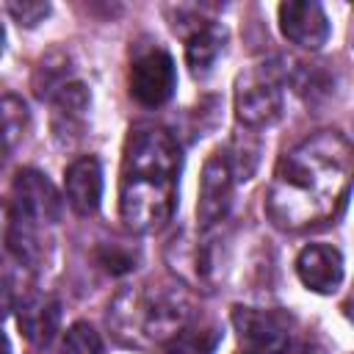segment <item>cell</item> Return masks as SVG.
Returning a JSON list of instances; mask_svg holds the SVG:
<instances>
[{
  "label": "cell",
  "instance_id": "cell-1",
  "mask_svg": "<svg viewBox=\"0 0 354 354\" xmlns=\"http://www.w3.org/2000/svg\"><path fill=\"white\" fill-rule=\"evenodd\" d=\"M351 144L337 130H321L288 149L271 177L266 213L282 230H301L337 213L348 196Z\"/></svg>",
  "mask_w": 354,
  "mask_h": 354
},
{
  "label": "cell",
  "instance_id": "cell-2",
  "mask_svg": "<svg viewBox=\"0 0 354 354\" xmlns=\"http://www.w3.org/2000/svg\"><path fill=\"white\" fill-rule=\"evenodd\" d=\"M180 183V147L155 124L130 130L122 149L119 169V213L136 232L163 227L177 205Z\"/></svg>",
  "mask_w": 354,
  "mask_h": 354
},
{
  "label": "cell",
  "instance_id": "cell-3",
  "mask_svg": "<svg viewBox=\"0 0 354 354\" xmlns=\"http://www.w3.org/2000/svg\"><path fill=\"white\" fill-rule=\"evenodd\" d=\"M188 296L180 288L163 282L124 288L108 310L113 335L133 348L166 346L183 326H188Z\"/></svg>",
  "mask_w": 354,
  "mask_h": 354
},
{
  "label": "cell",
  "instance_id": "cell-4",
  "mask_svg": "<svg viewBox=\"0 0 354 354\" xmlns=\"http://www.w3.org/2000/svg\"><path fill=\"white\" fill-rule=\"evenodd\" d=\"M285 66H279L277 61L268 64H254L249 69H243L235 77V119L246 127V130H260V127H271L279 116H282V86H285Z\"/></svg>",
  "mask_w": 354,
  "mask_h": 354
},
{
  "label": "cell",
  "instance_id": "cell-5",
  "mask_svg": "<svg viewBox=\"0 0 354 354\" xmlns=\"http://www.w3.org/2000/svg\"><path fill=\"white\" fill-rule=\"evenodd\" d=\"M127 86H130V97L138 105H144V108H160L163 102L171 100V94L177 88V66H174V58L163 47H147V50H141L133 58V64H130Z\"/></svg>",
  "mask_w": 354,
  "mask_h": 354
},
{
  "label": "cell",
  "instance_id": "cell-6",
  "mask_svg": "<svg viewBox=\"0 0 354 354\" xmlns=\"http://www.w3.org/2000/svg\"><path fill=\"white\" fill-rule=\"evenodd\" d=\"M238 185V174L227 147L210 152L199 177V199H196V221L202 230H213L230 210L232 194Z\"/></svg>",
  "mask_w": 354,
  "mask_h": 354
},
{
  "label": "cell",
  "instance_id": "cell-7",
  "mask_svg": "<svg viewBox=\"0 0 354 354\" xmlns=\"http://www.w3.org/2000/svg\"><path fill=\"white\" fill-rule=\"evenodd\" d=\"M232 326L243 351L252 354H285L290 343V318L263 307H232Z\"/></svg>",
  "mask_w": 354,
  "mask_h": 354
},
{
  "label": "cell",
  "instance_id": "cell-8",
  "mask_svg": "<svg viewBox=\"0 0 354 354\" xmlns=\"http://www.w3.org/2000/svg\"><path fill=\"white\" fill-rule=\"evenodd\" d=\"M277 22L282 36L301 50H321L332 33L329 17L315 0H290L277 6Z\"/></svg>",
  "mask_w": 354,
  "mask_h": 354
},
{
  "label": "cell",
  "instance_id": "cell-9",
  "mask_svg": "<svg viewBox=\"0 0 354 354\" xmlns=\"http://www.w3.org/2000/svg\"><path fill=\"white\" fill-rule=\"evenodd\" d=\"M296 274L307 290L332 296L343 285V277H346L343 254L332 243H310L296 257Z\"/></svg>",
  "mask_w": 354,
  "mask_h": 354
},
{
  "label": "cell",
  "instance_id": "cell-10",
  "mask_svg": "<svg viewBox=\"0 0 354 354\" xmlns=\"http://www.w3.org/2000/svg\"><path fill=\"white\" fill-rule=\"evenodd\" d=\"M50 102H53V116H50L53 138L61 147H72L86 130V119H88V108H91L88 88L80 80H72Z\"/></svg>",
  "mask_w": 354,
  "mask_h": 354
},
{
  "label": "cell",
  "instance_id": "cell-11",
  "mask_svg": "<svg viewBox=\"0 0 354 354\" xmlns=\"http://www.w3.org/2000/svg\"><path fill=\"white\" fill-rule=\"evenodd\" d=\"M191 30L185 33V64L191 66L194 77H207L227 47V28L216 19L188 17Z\"/></svg>",
  "mask_w": 354,
  "mask_h": 354
},
{
  "label": "cell",
  "instance_id": "cell-12",
  "mask_svg": "<svg viewBox=\"0 0 354 354\" xmlns=\"http://www.w3.org/2000/svg\"><path fill=\"white\" fill-rule=\"evenodd\" d=\"M64 196L66 205L77 216H94L102 202V166L94 155L77 158L69 163L64 174Z\"/></svg>",
  "mask_w": 354,
  "mask_h": 354
},
{
  "label": "cell",
  "instance_id": "cell-13",
  "mask_svg": "<svg viewBox=\"0 0 354 354\" xmlns=\"http://www.w3.org/2000/svg\"><path fill=\"white\" fill-rule=\"evenodd\" d=\"M11 205L19 207L22 213H28L30 218H36L39 224H53V221H58L64 202H61L55 185L44 174L25 169L14 180V202Z\"/></svg>",
  "mask_w": 354,
  "mask_h": 354
},
{
  "label": "cell",
  "instance_id": "cell-14",
  "mask_svg": "<svg viewBox=\"0 0 354 354\" xmlns=\"http://www.w3.org/2000/svg\"><path fill=\"white\" fill-rule=\"evenodd\" d=\"M171 268L188 282V285H210L216 277V252L213 246H207V241L199 238H174L169 252H166Z\"/></svg>",
  "mask_w": 354,
  "mask_h": 354
},
{
  "label": "cell",
  "instance_id": "cell-15",
  "mask_svg": "<svg viewBox=\"0 0 354 354\" xmlns=\"http://www.w3.org/2000/svg\"><path fill=\"white\" fill-rule=\"evenodd\" d=\"M17 324L33 346H47L61 324V304L47 293L28 296L17 310Z\"/></svg>",
  "mask_w": 354,
  "mask_h": 354
},
{
  "label": "cell",
  "instance_id": "cell-16",
  "mask_svg": "<svg viewBox=\"0 0 354 354\" xmlns=\"http://www.w3.org/2000/svg\"><path fill=\"white\" fill-rule=\"evenodd\" d=\"M66 83H72V64L69 55L61 50H50L33 69V91L41 100H53Z\"/></svg>",
  "mask_w": 354,
  "mask_h": 354
},
{
  "label": "cell",
  "instance_id": "cell-17",
  "mask_svg": "<svg viewBox=\"0 0 354 354\" xmlns=\"http://www.w3.org/2000/svg\"><path fill=\"white\" fill-rule=\"evenodd\" d=\"M218 326L216 324H199V326H183L169 343L163 354H213L218 346Z\"/></svg>",
  "mask_w": 354,
  "mask_h": 354
},
{
  "label": "cell",
  "instance_id": "cell-18",
  "mask_svg": "<svg viewBox=\"0 0 354 354\" xmlns=\"http://www.w3.org/2000/svg\"><path fill=\"white\" fill-rule=\"evenodd\" d=\"M25 130H28V105L14 94L0 97V149L11 152L22 141Z\"/></svg>",
  "mask_w": 354,
  "mask_h": 354
},
{
  "label": "cell",
  "instance_id": "cell-19",
  "mask_svg": "<svg viewBox=\"0 0 354 354\" xmlns=\"http://www.w3.org/2000/svg\"><path fill=\"white\" fill-rule=\"evenodd\" d=\"M61 354H102V340L91 324L77 321L66 329L64 343H61Z\"/></svg>",
  "mask_w": 354,
  "mask_h": 354
},
{
  "label": "cell",
  "instance_id": "cell-20",
  "mask_svg": "<svg viewBox=\"0 0 354 354\" xmlns=\"http://www.w3.org/2000/svg\"><path fill=\"white\" fill-rule=\"evenodd\" d=\"M97 260L108 274H127L138 263V252L124 243H102L97 249Z\"/></svg>",
  "mask_w": 354,
  "mask_h": 354
},
{
  "label": "cell",
  "instance_id": "cell-21",
  "mask_svg": "<svg viewBox=\"0 0 354 354\" xmlns=\"http://www.w3.org/2000/svg\"><path fill=\"white\" fill-rule=\"evenodd\" d=\"M6 11L11 14V19L19 28H36L39 22L47 19V14L53 11V6L50 3H41V0H22V3H8Z\"/></svg>",
  "mask_w": 354,
  "mask_h": 354
},
{
  "label": "cell",
  "instance_id": "cell-22",
  "mask_svg": "<svg viewBox=\"0 0 354 354\" xmlns=\"http://www.w3.org/2000/svg\"><path fill=\"white\" fill-rule=\"evenodd\" d=\"M8 232H11V202L0 199V257L8 252Z\"/></svg>",
  "mask_w": 354,
  "mask_h": 354
},
{
  "label": "cell",
  "instance_id": "cell-23",
  "mask_svg": "<svg viewBox=\"0 0 354 354\" xmlns=\"http://www.w3.org/2000/svg\"><path fill=\"white\" fill-rule=\"evenodd\" d=\"M8 310H11V288L6 279H0V321L8 315Z\"/></svg>",
  "mask_w": 354,
  "mask_h": 354
},
{
  "label": "cell",
  "instance_id": "cell-24",
  "mask_svg": "<svg viewBox=\"0 0 354 354\" xmlns=\"http://www.w3.org/2000/svg\"><path fill=\"white\" fill-rule=\"evenodd\" d=\"M0 354H14V351H11V343H8V337H6L3 332H0Z\"/></svg>",
  "mask_w": 354,
  "mask_h": 354
},
{
  "label": "cell",
  "instance_id": "cell-25",
  "mask_svg": "<svg viewBox=\"0 0 354 354\" xmlns=\"http://www.w3.org/2000/svg\"><path fill=\"white\" fill-rule=\"evenodd\" d=\"M3 50H6V28L0 22V55H3Z\"/></svg>",
  "mask_w": 354,
  "mask_h": 354
},
{
  "label": "cell",
  "instance_id": "cell-26",
  "mask_svg": "<svg viewBox=\"0 0 354 354\" xmlns=\"http://www.w3.org/2000/svg\"><path fill=\"white\" fill-rule=\"evenodd\" d=\"M296 354H315V351H310V348H299Z\"/></svg>",
  "mask_w": 354,
  "mask_h": 354
},
{
  "label": "cell",
  "instance_id": "cell-27",
  "mask_svg": "<svg viewBox=\"0 0 354 354\" xmlns=\"http://www.w3.org/2000/svg\"><path fill=\"white\" fill-rule=\"evenodd\" d=\"M238 354H252V351H238Z\"/></svg>",
  "mask_w": 354,
  "mask_h": 354
}]
</instances>
